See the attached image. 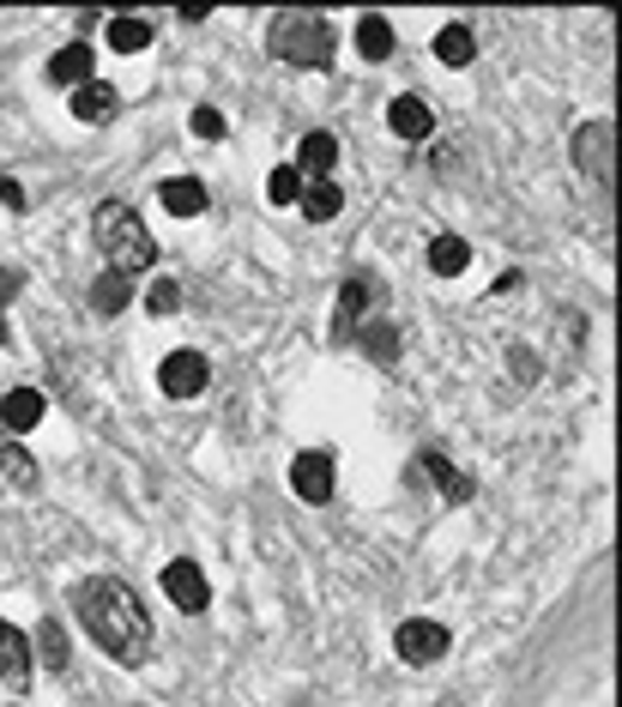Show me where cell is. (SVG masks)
<instances>
[{"instance_id":"cell-10","label":"cell","mask_w":622,"mask_h":707,"mask_svg":"<svg viewBox=\"0 0 622 707\" xmlns=\"http://www.w3.org/2000/svg\"><path fill=\"white\" fill-rule=\"evenodd\" d=\"M333 164H338V140H333V133H302L297 164H290V170L309 176V182H333Z\"/></svg>"},{"instance_id":"cell-8","label":"cell","mask_w":622,"mask_h":707,"mask_svg":"<svg viewBox=\"0 0 622 707\" xmlns=\"http://www.w3.org/2000/svg\"><path fill=\"white\" fill-rule=\"evenodd\" d=\"M164 599L176 604V611H188V616L206 611V604H212V587H206V575H200V563L176 556V563L164 568Z\"/></svg>"},{"instance_id":"cell-7","label":"cell","mask_w":622,"mask_h":707,"mask_svg":"<svg viewBox=\"0 0 622 707\" xmlns=\"http://www.w3.org/2000/svg\"><path fill=\"white\" fill-rule=\"evenodd\" d=\"M617 133H610V121H586L581 133H574V157H581V170L593 176L598 188H610L617 182V164H610V152H617Z\"/></svg>"},{"instance_id":"cell-21","label":"cell","mask_w":622,"mask_h":707,"mask_svg":"<svg viewBox=\"0 0 622 707\" xmlns=\"http://www.w3.org/2000/svg\"><path fill=\"white\" fill-rule=\"evenodd\" d=\"M128 302H133V278L97 273V285H92V309H97V314H121Z\"/></svg>"},{"instance_id":"cell-12","label":"cell","mask_w":622,"mask_h":707,"mask_svg":"<svg viewBox=\"0 0 622 707\" xmlns=\"http://www.w3.org/2000/svg\"><path fill=\"white\" fill-rule=\"evenodd\" d=\"M387 128L399 133V140H429V133H435V116H429V104L423 97H393V109H387Z\"/></svg>"},{"instance_id":"cell-19","label":"cell","mask_w":622,"mask_h":707,"mask_svg":"<svg viewBox=\"0 0 622 707\" xmlns=\"http://www.w3.org/2000/svg\"><path fill=\"white\" fill-rule=\"evenodd\" d=\"M471 55H478L471 25H441V37H435V61L441 67H471Z\"/></svg>"},{"instance_id":"cell-27","label":"cell","mask_w":622,"mask_h":707,"mask_svg":"<svg viewBox=\"0 0 622 707\" xmlns=\"http://www.w3.org/2000/svg\"><path fill=\"white\" fill-rule=\"evenodd\" d=\"M266 200H273V206H297V200H302V176L290 170V164H278V170L266 176Z\"/></svg>"},{"instance_id":"cell-31","label":"cell","mask_w":622,"mask_h":707,"mask_svg":"<svg viewBox=\"0 0 622 707\" xmlns=\"http://www.w3.org/2000/svg\"><path fill=\"white\" fill-rule=\"evenodd\" d=\"M19 297V273L13 266H0V302H13Z\"/></svg>"},{"instance_id":"cell-14","label":"cell","mask_w":622,"mask_h":707,"mask_svg":"<svg viewBox=\"0 0 622 707\" xmlns=\"http://www.w3.org/2000/svg\"><path fill=\"white\" fill-rule=\"evenodd\" d=\"M92 61H97L92 43H67V49L49 61V85H67V92H73V85H85V79H92Z\"/></svg>"},{"instance_id":"cell-32","label":"cell","mask_w":622,"mask_h":707,"mask_svg":"<svg viewBox=\"0 0 622 707\" xmlns=\"http://www.w3.org/2000/svg\"><path fill=\"white\" fill-rule=\"evenodd\" d=\"M0 339H7V321H0Z\"/></svg>"},{"instance_id":"cell-6","label":"cell","mask_w":622,"mask_h":707,"mask_svg":"<svg viewBox=\"0 0 622 707\" xmlns=\"http://www.w3.org/2000/svg\"><path fill=\"white\" fill-rule=\"evenodd\" d=\"M206 357L200 351H169L164 363H157V387L169 393V399H200L206 393Z\"/></svg>"},{"instance_id":"cell-2","label":"cell","mask_w":622,"mask_h":707,"mask_svg":"<svg viewBox=\"0 0 622 707\" xmlns=\"http://www.w3.org/2000/svg\"><path fill=\"white\" fill-rule=\"evenodd\" d=\"M92 236H97V254L109 261L104 273L133 278V273H152V266H157V242H152V230L140 224V212H133L128 200H109V206H97Z\"/></svg>"},{"instance_id":"cell-16","label":"cell","mask_w":622,"mask_h":707,"mask_svg":"<svg viewBox=\"0 0 622 707\" xmlns=\"http://www.w3.org/2000/svg\"><path fill=\"white\" fill-rule=\"evenodd\" d=\"M157 194H164L169 218H200V212H206V182H194V176H176V182H164Z\"/></svg>"},{"instance_id":"cell-15","label":"cell","mask_w":622,"mask_h":707,"mask_svg":"<svg viewBox=\"0 0 622 707\" xmlns=\"http://www.w3.org/2000/svg\"><path fill=\"white\" fill-rule=\"evenodd\" d=\"M0 678L31 683V642H25V628H13V623H0Z\"/></svg>"},{"instance_id":"cell-22","label":"cell","mask_w":622,"mask_h":707,"mask_svg":"<svg viewBox=\"0 0 622 707\" xmlns=\"http://www.w3.org/2000/svg\"><path fill=\"white\" fill-rule=\"evenodd\" d=\"M357 49H363L369 61H387V55H393V25L381 13H363V19H357Z\"/></svg>"},{"instance_id":"cell-9","label":"cell","mask_w":622,"mask_h":707,"mask_svg":"<svg viewBox=\"0 0 622 707\" xmlns=\"http://www.w3.org/2000/svg\"><path fill=\"white\" fill-rule=\"evenodd\" d=\"M369 309H375V285L345 278V285H338V302H333V339H350V333L369 321Z\"/></svg>"},{"instance_id":"cell-20","label":"cell","mask_w":622,"mask_h":707,"mask_svg":"<svg viewBox=\"0 0 622 707\" xmlns=\"http://www.w3.org/2000/svg\"><path fill=\"white\" fill-rule=\"evenodd\" d=\"M109 49H121V55L152 49V19H128V13H116V19H109Z\"/></svg>"},{"instance_id":"cell-26","label":"cell","mask_w":622,"mask_h":707,"mask_svg":"<svg viewBox=\"0 0 622 707\" xmlns=\"http://www.w3.org/2000/svg\"><path fill=\"white\" fill-rule=\"evenodd\" d=\"M0 471L13 478L19 490H37V459L25 454V447H13V442H0Z\"/></svg>"},{"instance_id":"cell-28","label":"cell","mask_w":622,"mask_h":707,"mask_svg":"<svg viewBox=\"0 0 622 707\" xmlns=\"http://www.w3.org/2000/svg\"><path fill=\"white\" fill-rule=\"evenodd\" d=\"M145 309H152V314H176V309H182V285H176V278H157V285L145 290Z\"/></svg>"},{"instance_id":"cell-30","label":"cell","mask_w":622,"mask_h":707,"mask_svg":"<svg viewBox=\"0 0 622 707\" xmlns=\"http://www.w3.org/2000/svg\"><path fill=\"white\" fill-rule=\"evenodd\" d=\"M0 206H7V212H25V188H19L13 176H0Z\"/></svg>"},{"instance_id":"cell-29","label":"cell","mask_w":622,"mask_h":707,"mask_svg":"<svg viewBox=\"0 0 622 707\" xmlns=\"http://www.w3.org/2000/svg\"><path fill=\"white\" fill-rule=\"evenodd\" d=\"M194 133L200 140H224V116L218 109H194Z\"/></svg>"},{"instance_id":"cell-13","label":"cell","mask_w":622,"mask_h":707,"mask_svg":"<svg viewBox=\"0 0 622 707\" xmlns=\"http://www.w3.org/2000/svg\"><path fill=\"white\" fill-rule=\"evenodd\" d=\"M43 411H49V406H43L37 387H13L7 399H0V430H19V435H25V430H37V423H43Z\"/></svg>"},{"instance_id":"cell-23","label":"cell","mask_w":622,"mask_h":707,"mask_svg":"<svg viewBox=\"0 0 622 707\" xmlns=\"http://www.w3.org/2000/svg\"><path fill=\"white\" fill-rule=\"evenodd\" d=\"M37 654H43V671H67V659H73V647H67V628L55 623H37Z\"/></svg>"},{"instance_id":"cell-24","label":"cell","mask_w":622,"mask_h":707,"mask_svg":"<svg viewBox=\"0 0 622 707\" xmlns=\"http://www.w3.org/2000/svg\"><path fill=\"white\" fill-rule=\"evenodd\" d=\"M423 471L441 484V496H447V502H471V478H466V471H454L441 454H423Z\"/></svg>"},{"instance_id":"cell-11","label":"cell","mask_w":622,"mask_h":707,"mask_svg":"<svg viewBox=\"0 0 622 707\" xmlns=\"http://www.w3.org/2000/svg\"><path fill=\"white\" fill-rule=\"evenodd\" d=\"M121 109V92L109 85V79H85V85H73V116L79 121H116Z\"/></svg>"},{"instance_id":"cell-18","label":"cell","mask_w":622,"mask_h":707,"mask_svg":"<svg viewBox=\"0 0 622 707\" xmlns=\"http://www.w3.org/2000/svg\"><path fill=\"white\" fill-rule=\"evenodd\" d=\"M302 218L309 224H326V218H338V206H345V188L338 182H302Z\"/></svg>"},{"instance_id":"cell-17","label":"cell","mask_w":622,"mask_h":707,"mask_svg":"<svg viewBox=\"0 0 622 707\" xmlns=\"http://www.w3.org/2000/svg\"><path fill=\"white\" fill-rule=\"evenodd\" d=\"M471 266V242H459V236H435L429 242V273L435 278H459Z\"/></svg>"},{"instance_id":"cell-5","label":"cell","mask_w":622,"mask_h":707,"mask_svg":"<svg viewBox=\"0 0 622 707\" xmlns=\"http://www.w3.org/2000/svg\"><path fill=\"white\" fill-rule=\"evenodd\" d=\"M393 647H399L405 666H435V659L447 654V628H441L435 616H411V623H399Z\"/></svg>"},{"instance_id":"cell-1","label":"cell","mask_w":622,"mask_h":707,"mask_svg":"<svg viewBox=\"0 0 622 707\" xmlns=\"http://www.w3.org/2000/svg\"><path fill=\"white\" fill-rule=\"evenodd\" d=\"M73 611H79V623H85V635H92L116 666L133 671V666L152 659V616H145V604L133 599L121 580H109V575L79 580V587H73Z\"/></svg>"},{"instance_id":"cell-3","label":"cell","mask_w":622,"mask_h":707,"mask_svg":"<svg viewBox=\"0 0 622 707\" xmlns=\"http://www.w3.org/2000/svg\"><path fill=\"white\" fill-rule=\"evenodd\" d=\"M266 43H273L278 61L302 67V73H321V67H333V49H338L333 19H321V13H278L273 31H266Z\"/></svg>"},{"instance_id":"cell-4","label":"cell","mask_w":622,"mask_h":707,"mask_svg":"<svg viewBox=\"0 0 622 707\" xmlns=\"http://www.w3.org/2000/svg\"><path fill=\"white\" fill-rule=\"evenodd\" d=\"M333 484H338V466H333V454L326 447H302L297 459H290V490H297L302 502H333Z\"/></svg>"},{"instance_id":"cell-25","label":"cell","mask_w":622,"mask_h":707,"mask_svg":"<svg viewBox=\"0 0 622 707\" xmlns=\"http://www.w3.org/2000/svg\"><path fill=\"white\" fill-rule=\"evenodd\" d=\"M357 339H363V351L381 357V363H393V357H399V327H387V321H363V327H357Z\"/></svg>"}]
</instances>
